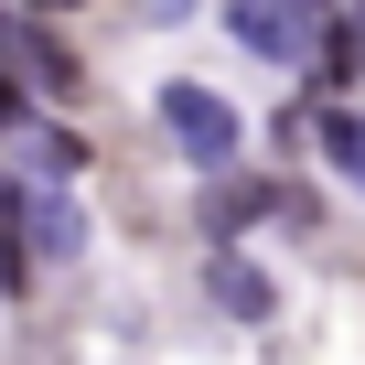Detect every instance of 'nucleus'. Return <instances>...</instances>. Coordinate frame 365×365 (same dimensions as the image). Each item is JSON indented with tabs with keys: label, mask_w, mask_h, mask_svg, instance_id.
Listing matches in <instances>:
<instances>
[{
	"label": "nucleus",
	"mask_w": 365,
	"mask_h": 365,
	"mask_svg": "<svg viewBox=\"0 0 365 365\" xmlns=\"http://www.w3.org/2000/svg\"><path fill=\"white\" fill-rule=\"evenodd\" d=\"M11 76L33 86V108H76L86 97V65H76V43H65V22H11Z\"/></svg>",
	"instance_id": "obj_4"
},
{
	"label": "nucleus",
	"mask_w": 365,
	"mask_h": 365,
	"mask_svg": "<svg viewBox=\"0 0 365 365\" xmlns=\"http://www.w3.org/2000/svg\"><path fill=\"white\" fill-rule=\"evenodd\" d=\"M312 161L344 194H365V97H312Z\"/></svg>",
	"instance_id": "obj_7"
},
{
	"label": "nucleus",
	"mask_w": 365,
	"mask_h": 365,
	"mask_svg": "<svg viewBox=\"0 0 365 365\" xmlns=\"http://www.w3.org/2000/svg\"><path fill=\"white\" fill-rule=\"evenodd\" d=\"M150 129H161V150L194 172V182H215V172L247 161V108L215 97L205 76H161V86H150Z\"/></svg>",
	"instance_id": "obj_1"
},
{
	"label": "nucleus",
	"mask_w": 365,
	"mask_h": 365,
	"mask_svg": "<svg viewBox=\"0 0 365 365\" xmlns=\"http://www.w3.org/2000/svg\"><path fill=\"white\" fill-rule=\"evenodd\" d=\"M0 150H11L0 172H22V182H86V161H97V150H86V129H76V118H54V108H43L22 140H0Z\"/></svg>",
	"instance_id": "obj_6"
},
{
	"label": "nucleus",
	"mask_w": 365,
	"mask_h": 365,
	"mask_svg": "<svg viewBox=\"0 0 365 365\" xmlns=\"http://www.w3.org/2000/svg\"><path fill=\"white\" fill-rule=\"evenodd\" d=\"M205 301H215V322H279V279L247 258V247H205Z\"/></svg>",
	"instance_id": "obj_5"
},
{
	"label": "nucleus",
	"mask_w": 365,
	"mask_h": 365,
	"mask_svg": "<svg viewBox=\"0 0 365 365\" xmlns=\"http://www.w3.org/2000/svg\"><path fill=\"white\" fill-rule=\"evenodd\" d=\"M344 11H354V54H365V0H344Z\"/></svg>",
	"instance_id": "obj_10"
},
{
	"label": "nucleus",
	"mask_w": 365,
	"mask_h": 365,
	"mask_svg": "<svg viewBox=\"0 0 365 365\" xmlns=\"http://www.w3.org/2000/svg\"><path fill=\"white\" fill-rule=\"evenodd\" d=\"M140 11H150V22H194V0H140Z\"/></svg>",
	"instance_id": "obj_9"
},
{
	"label": "nucleus",
	"mask_w": 365,
	"mask_h": 365,
	"mask_svg": "<svg viewBox=\"0 0 365 365\" xmlns=\"http://www.w3.org/2000/svg\"><path fill=\"white\" fill-rule=\"evenodd\" d=\"M11 11H33V22H65V11H86V0H11Z\"/></svg>",
	"instance_id": "obj_8"
},
{
	"label": "nucleus",
	"mask_w": 365,
	"mask_h": 365,
	"mask_svg": "<svg viewBox=\"0 0 365 365\" xmlns=\"http://www.w3.org/2000/svg\"><path fill=\"white\" fill-rule=\"evenodd\" d=\"M258 226H301V194H290L279 172L237 161V172L194 182V237H205V247H237V237H258Z\"/></svg>",
	"instance_id": "obj_3"
},
{
	"label": "nucleus",
	"mask_w": 365,
	"mask_h": 365,
	"mask_svg": "<svg viewBox=\"0 0 365 365\" xmlns=\"http://www.w3.org/2000/svg\"><path fill=\"white\" fill-rule=\"evenodd\" d=\"M0 312H11V290H0Z\"/></svg>",
	"instance_id": "obj_11"
},
{
	"label": "nucleus",
	"mask_w": 365,
	"mask_h": 365,
	"mask_svg": "<svg viewBox=\"0 0 365 365\" xmlns=\"http://www.w3.org/2000/svg\"><path fill=\"white\" fill-rule=\"evenodd\" d=\"M322 11L333 0H215V22L247 65L269 76H312V43H322Z\"/></svg>",
	"instance_id": "obj_2"
}]
</instances>
